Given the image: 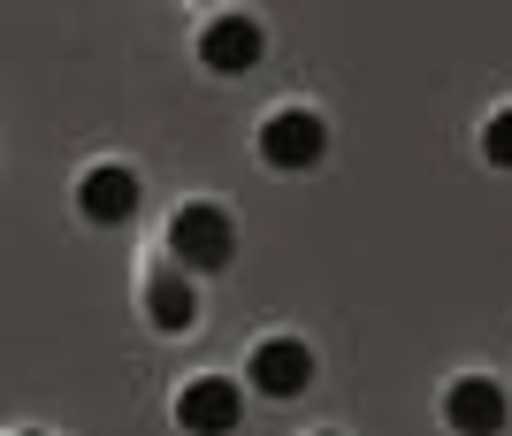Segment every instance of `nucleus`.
Returning <instances> with one entry per match:
<instances>
[{
  "instance_id": "f257e3e1",
  "label": "nucleus",
  "mask_w": 512,
  "mask_h": 436,
  "mask_svg": "<svg viewBox=\"0 0 512 436\" xmlns=\"http://www.w3.org/2000/svg\"><path fill=\"white\" fill-rule=\"evenodd\" d=\"M230 245H237L230 215H222V207H207V199H192V207H176V215H169V253H176V268H222V261H230Z\"/></svg>"
},
{
  "instance_id": "f03ea898",
  "label": "nucleus",
  "mask_w": 512,
  "mask_h": 436,
  "mask_svg": "<svg viewBox=\"0 0 512 436\" xmlns=\"http://www.w3.org/2000/svg\"><path fill=\"white\" fill-rule=\"evenodd\" d=\"M237 414H245V391H237L230 375H192L176 391V429L184 436H230Z\"/></svg>"
},
{
  "instance_id": "7ed1b4c3",
  "label": "nucleus",
  "mask_w": 512,
  "mask_h": 436,
  "mask_svg": "<svg viewBox=\"0 0 512 436\" xmlns=\"http://www.w3.org/2000/svg\"><path fill=\"white\" fill-rule=\"evenodd\" d=\"M321 146H329V131H321L314 108H276L260 123V161H268V169H314Z\"/></svg>"
},
{
  "instance_id": "20e7f679",
  "label": "nucleus",
  "mask_w": 512,
  "mask_h": 436,
  "mask_svg": "<svg viewBox=\"0 0 512 436\" xmlns=\"http://www.w3.org/2000/svg\"><path fill=\"white\" fill-rule=\"evenodd\" d=\"M306 375H314V352H306L299 337H268V345H253V360H245V383H253L260 398H299Z\"/></svg>"
},
{
  "instance_id": "39448f33",
  "label": "nucleus",
  "mask_w": 512,
  "mask_h": 436,
  "mask_svg": "<svg viewBox=\"0 0 512 436\" xmlns=\"http://www.w3.org/2000/svg\"><path fill=\"white\" fill-rule=\"evenodd\" d=\"M444 421L459 436H497L505 429V391H497L490 375H459V383L444 391Z\"/></svg>"
},
{
  "instance_id": "423d86ee",
  "label": "nucleus",
  "mask_w": 512,
  "mask_h": 436,
  "mask_svg": "<svg viewBox=\"0 0 512 436\" xmlns=\"http://www.w3.org/2000/svg\"><path fill=\"white\" fill-rule=\"evenodd\" d=\"M77 207H85V222H130L138 215V176H130L123 161H100V169H85V184H77Z\"/></svg>"
},
{
  "instance_id": "0eeeda50",
  "label": "nucleus",
  "mask_w": 512,
  "mask_h": 436,
  "mask_svg": "<svg viewBox=\"0 0 512 436\" xmlns=\"http://www.w3.org/2000/svg\"><path fill=\"white\" fill-rule=\"evenodd\" d=\"M199 62L207 69H253L260 62V23L253 16H214L199 31Z\"/></svg>"
},
{
  "instance_id": "6e6552de",
  "label": "nucleus",
  "mask_w": 512,
  "mask_h": 436,
  "mask_svg": "<svg viewBox=\"0 0 512 436\" xmlns=\"http://www.w3.org/2000/svg\"><path fill=\"white\" fill-rule=\"evenodd\" d=\"M146 314H153V329H192L199 322V299H192V268H153L146 276Z\"/></svg>"
},
{
  "instance_id": "1a4fd4ad",
  "label": "nucleus",
  "mask_w": 512,
  "mask_h": 436,
  "mask_svg": "<svg viewBox=\"0 0 512 436\" xmlns=\"http://www.w3.org/2000/svg\"><path fill=\"white\" fill-rule=\"evenodd\" d=\"M482 153H490L497 169H512V108H497L490 123H482Z\"/></svg>"
},
{
  "instance_id": "9d476101",
  "label": "nucleus",
  "mask_w": 512,
  "mask_h": 436,
  "mask_svg": "<svg viewBox=\"0 0 512 436\" xmlns=\"http://www.w3.org/2000/svg\"><path fill=\"white\" fill-rule=\"evenodd\" d=\"M31 436H39V429H31Z\"/></svg>"
}]
</instances>
